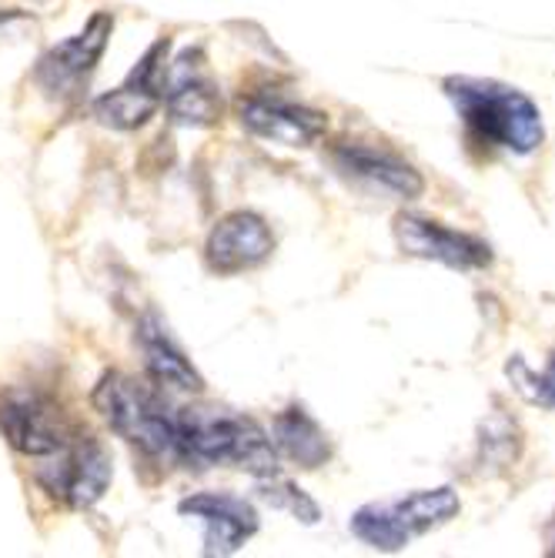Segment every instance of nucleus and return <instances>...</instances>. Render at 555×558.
<instances>
[{"label": "nucleus", "instance_id": "dca6fc26", "mask_svg": "<svg viewBox=\"0 0 555 558\" xmlns=\"http://www.w3.org/2000/svg\"><path fill=\"white\" fill-rule=\"evenodd\" d=\"M275 441L301 469H318L331 459V445H328L325 432L301 409H288L285 415H278Z\"/></svg>", "mask_w": 555, "mask_h": 558}, {"label": "nucleus", "instance_id": "20e7f679", "mask_svg": "<svg viewBox=\"0 0 555 558\" xmlns=\"http://www.w3.org/2000/svg\"><path fill=\"white\" fill-rule=\"evenodd\" d=\"M462 501L456 488H422L391 501H372L351 515V532L378 551H401L412 538L442 529L459 515Z\"/></svg>", "mask_w": 555, "mask_h": 558}, {"label": "nucleus", "instance_id": "f3484780", "mask_svg": "<svg viewBox=\"0 0 555 558\" xmlns=\"http://www.w3.org/2000/svg\"><path fill=\"white\" fill-rule=\"evenodd\" d=\"M509 378H512V385H516V391L526 398V401H532V404H542V409H555V354L548 359V365H545V372H529L526 368V362L522 359H516V362H509Z\"/></svg>", "mask_w": 555, "mask_h": 558}, {"label": "nucleus", "instance_id": "0eeeda50", "mask_svg": "<svg viewBox=\"0 0 555 558\" xmlns=\"http://www.w3.org/2000/svg\"><path fill=\"white\" fill-rule=\"evenodd\" d=\"M37 482L74 509H84L111 485V454L94 438H71L58 451V462L37 472Z\"/></svg>", "mask_w": 555, "mask_h": 558}, {"label": "nucleus", "instance_id": "9d476101", "mask_svg": "<svg viewBox=\"0 0 555 558\" xmlns=\"http://www.w3.org/2000/svg\"><path fill=\"white\" fill-rule=\"evenodd\" d=\"M238 118L251 134L268 137L285 147H312L328 128V118L322 111L291 105V100L281 97H262V94L244 97L238 105Z\"/></svg>", "mask_w": 555, "mask_h": 558}, {"label": "nucleus", "instance_id": "423d86ee", "mask_svg": "<svg viewBox=\"0 0 555 558\" xmlns=\"http://www.w3.org/2000/svg\"><path fill=\"white\" fill-rule=\"evenodd\" d=\"M0 432L4 438L31 459L58 454L74 435L64 415L37 391H11L0 401Z\"/></svg>", "mask_w": 555, "mask_h": 558}, {"label": "nucleus", "instance_id": "f257e3e1", "mask_svg": "<svg viewBox=\"0 0 555 558\" xmlns=\"http://www.w3.org/2000/svg\"><path fill=\"white\" fill-rule=\"evenodd\" d=\"M442 87L475 144L509 150L516 158H529L542 147V111L519 87L482 77H448Z\"/></svg>", "mask_w": 555, "mask_h": 558}, {"label": "nucleus", "instance_id": "9b49d317", "mask_svg": "<svg viewBox=\"0 0 555 558\" xmlns=\"http://www.w3.org/2000/svg\"><path fill=\"white\" fill-rule=\"evenodd\" d=\"M275 251V238L268 231V225L251 215V211H238L228 215L212 234H208V268L218 275H238L248 268H258L262 262L272 258Z\"/></svg>", "mask_w": 555, "mask_h": 558}, {"label": "nucleus", "instance_id": "f03ea898", "mask_svg": "<svg viewBox=\"0 0 555 558\" xmlns=\"http://www.w3.org/2000/svg\"><path fill=\"white\" fill-rule=\"evenodd\" d=\"M178 459L191 465H238L255 475H275L278 454L255 418L221 409L178 412Z\"/></svg>", "mask_w": 555, "mask_h": 558}, {"label": "nucleus", "instance_id": "6e6552de", "mask_svg": "<svg viewBox=\"0 0 555 558\" xmlns=\"http://www.w3.org/2000/svg\"><path fill=\"white\" fill-rule=\"evenodd\" d=\"M111 27H114V21L108 14H94L77 37L50 47L37 64V84L50 97L77 94L81 84L87 81V74L94 71V64L100 61V54H105Z\"/></svg>", "mask_w": 555, "mask_h": 558}, {"label": "nucleus", "instance_id": "2eb2a0df", "mask_svg": "<svg viewBox=\"0 0 555 558\" xmlns=\"http://www.w3.org/2000/svg\"><path fill=\"white\" fill-rule=\"evenodd\" d=\"M137 344L144 351V368L155 385L174 388V391H201L205 388L201 375L191 368L184 351L174 344V338L168 335V328L158 318H144L137 325Z\"/></svg>", "mask_w": 555, "mask_h": 558}, {"label": "nucleus", "instance_id": "7ed1b4c3", "mask_svg": "<svg viewBox=\"0 0 555 558\" xmlns=\"http://www.w3.org/2000/svg\"><path fill=\"white\" fill-rule=\"evenodd\" d=\"M94 409L111 428L150 459H178V415L165 398L128 375H105L94 388Z\"/></svg>", "mask_w": 555, "mask_h": 558}, {"label": "nucleus", "instance_id": "a211bd4d", "mask_svg": "<svg viewBox=\"0 0 555 558\" xmlns=\"http://www.w3.org/2000/svg\"><path fill=\"white\" fill-rule=\"evenodd\" d=\"M262 498L265 501H272L275 509H288L291 515H298L301 522H318V505L301 492V488H294L291 482H268V485H262Z\"/></svg>", "mask_w": 555, "mask_h": 558}, {"label": "nucleus", "instance_id": "f8f14e48", "mask_svg": "<svg viewBox=\"0 0 555 558\" xmlns=\"http://www.w3.org/2000/svg\"><path fill=\"white\" fill-rule=\"evenodd\" d=\"M335 168L359 181L378 194H388V197H401V201H412L425 191V178L388 150H378V147H365V144H341L335 150Z\"/></svg>", "mask_w": 555, "mask_h": 558}, {"label": "nucleus", "instance_id": "6ab92c4d", "mask_svg": "<svg viewBox=\"0 0 555 558\" xmlns=\"http://www.w3.org/2000/svg\"><path fill=\"white\" fill-rule=\"evenodd\" d=\"M552 529H555V525H552ZM548 551L555 555V532H552V548H548Z\"/></svg>", "mask_w": 555, "mask_h": 558}, {"label": "nucleus", "instance_id": "4468645a", "mask_svg": "<svg viewBox=\"0 0 555 558\" xmlns=\"http://www.w3.org/2000/svg\"><path fill=\"white\" fill-rule=\"evenodd\" d=\"M161 100L168 105L171 118L181 124L208 128L221 118V94L215 81L208 77V71L201 68L197 50H188V54L161 77Z\"/></svg>", "mask_w": 555, "mask_h": 558}, {"label": "nucleus", "instance_id": "ddd939ff", "mask_svg": "<svg viewBox=\"0 0 555 558\" xmlns=\"http://www.w3.org/2000/svg\"><path fill=\"white\" fill-rule=\"evenodd\" d=\"M181 515H191L205 525V551L208 555H231L238 551L251 535L258 532L255 509L234 495H191L181 505Z\"/></svg>", "mask_w": 555, "mask_h": 558}, {"label": "nucleus", "instance_id": "1a4fd4ad", "mask_svg": "<svg viewBox=\"0 0 555 558\" xmlns=\"http://www.w3.org/2000/svg\"><path fill=\"white\" fill-rule=\"evenodd\" d=\"M165 54H168V40H158L118 90L97 97L94 118L108 128H118V131L141 128L161 105V77H165L161 61H165Z\"/></svg>", "mask_w": 555, "mask_h": 558}, {"label": "nucleus", "instance_id": "39448f33", "mask_svg": "<svg viewBox=\"0 0 555 558\" xmlns=\"http://www.w3.org/2000/svg\"><path fill=\"white\" fill-rule=\"evenodd\" d=\"M395 241L412 258L438 262L456 271H479L492 265V247L466 231L445 228L438 221L419 215H398L395 218Z\"/></svg>", "mask_w": 555, "mask_h": 558}]
</instances>
